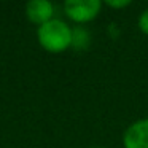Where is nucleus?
I'll use <instances>...</instances> for the list:
<instances>
[{"mask_svg": "<svg viewBox=\"0 0 148 148\" xmlns=\"http://www.w3.org/2000/svg\"><path fill=\"white\" fill-rule=\"evenodd\" d=\"M72 32L73 29H70L67 23L61 19H51L38 27L37 38L45 51L58 54V53H64L72 46Z\"/></svg>", "mask_w": 148, "mask_h": 148, "instance_id": "obj_1", "label": "nucleus"}, {"mask_svg": "<svg viewBox=\"0 0 148 148\" xmlns=\"http://www.w3.org/2000/svg\"><path fill=\"white\" fill-rule=\"evenodd\" d=\"M102 8L99 0H67L64 3V11L73 23L86 24L97 18Z\"/></svg>", "mask_w": 148, "mask_h": 148, "instance_id": "obj_2", "label": "nucleus"}, {"mask_svg": "<svg viewBox=\"0 0 148 148\" xmlns=\"http://www.w3.org/2000/svg\"><path fill=\"white\" fill-rule=\"evenodd\" d=\"M124 148H148V118L135 121L123 135Z\"/></svg>", "mask_w": 148, "mask_h": 148, "instance_id": "obj_3", "label": "nucleus"}, {"mask_svg": "<svg viewBox=\"0 0 148 148\" xmlns=\"http://www.w3.org/2000/svg\"><path fill=\"white\" fill-rule=\"evenodd\" d=\"M54 7L48 0H30L26 5V16L35 26H43L48 21L54 19Z\"/></svg>", "mask_w": 148, "mask_h": 148, "instance_id": "obj_4", "label": "nucleus"}, {"mask_svg": "<svg viewBox=\"0 0 148 148\" xmlns=\"http://www.w3.org/2000/svg\"><path fill=\"white\" fill-rule=\"evenodd\" d=\"M138 29H140L145 35H148V10L142 11V14L138 16Z\"/></svg>", "mask_w": 148, "mask_h": 148, "instance_id": "obj_5", "label": "nucleus"}, {"mask_svg": "<svg viewBox=\"0 0 148 148\" xmlns=\"http://www.w3.org/2000/svg\"><path fill=\"white\" fill-rule=\"evenodd\" d=\"M105 5L110 8H124V7H129L131 2L129 0H108V2H105Z\"/></svg>", "mask_w": 148, "mask_h": 148, "instance_id": "obj_6", "label": "nucleus"}, {"mask_svg": "<svg viewBox=\"0 0 148 148\" xmlns=\"http://www.w3.org/2000/svg\"><path fill=\"white\" fill-rule=\"evenodd\" d=\"M94 148H97V147H94Z\"/></svg>", "mask_w": 148, "mask_h": 148, "instance_id": "obj_7", "label": "nucleus"}]
</instances>
